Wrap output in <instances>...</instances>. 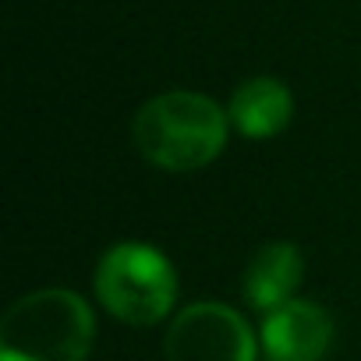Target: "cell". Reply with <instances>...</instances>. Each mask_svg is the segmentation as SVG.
Here are the masks:
<instances>
[{
  "label": "cell",
  "mask_w": 361,
  "mask_h": 361,
  "mask_svg": "<svg viewBox=\"0 0 361 361\" xmlns=\"http://www.w3.org/2000/svg\"><path fill=\"white\" fill-rule=\"evenodd\" d=\"M227 114L199 92H163L131 124L138 152L159 170H199L227 145Z\"/></svg>",
  "instance_id": "1"
},
{
  "label": "cell",
  "mask_w": 361,
  "mask_h": 361,
  "mask_svg": "<svg viewBox=\"0 0 361 361\" xmlns=\"http://www.w3.org/2000/svg\"><path fill=\"white\" fill-rule=\"evenodd\" d=\"M92 333V308L75 290H32L0 319V361H85Z\"/></svg>",
  "instance_id": "2"
},
{
  "label": "cell",
  "mask_w": 361,
  "mask_h": 361,
  "mask_svg": "<svg viewBox=\"0 0 361 361\" xmlns=\"http://www.w3.org/2000/svg\"><path fill=\"white\" fill-rule=\"evenodd\" d=\"M96 298L128 326H156L177 301V273L152 245L121 241L96 266Z\"/></svg>",
  "instance_id": "3"
},
{
  "label": "cell",
  "mask_w": 361,
  "mask_h": 361,
  "mask_svg": "<svg viewBox=\"0 0 361 361\" xmlns=\"http://www.w3.org/2000/svg\"><path fill=\"white\" fill-rule=\"evenodd\" d=\"M163 350L166 361H255V333L234 308L199 301L173 315Z\"/></svg>",
  "instance_id": "4"
},
{
  "label": "cell",
  "mask_w": 361,
  "mask_h": 361,
  "mask_svg": "<svg viewBox=\"0 0 361 361\" xmlns=\"http://www.w3.org/2000/svg\"><path fill=\"white\" fill-rule=\"evenodd\" d=\"M333 343V319L315 301H287L262 322L269 361H319Z\"/></svg>",
  "instance_id": "5"
},
{
  "label": "cell",
  "mask_w": 361,
  "mask_h": 361,
  "mask_svg": "<svg viewBox=\"0 0 361 361\" xmlns=\"http://www.w3.org/2000/svg\"><path fill=\"white\" fill-rule=\"evenodd\" d=\"M290 114H294L290 89L283 82L269 78V75L241 82L234 89V96H231V106H227L231 124L245 138H273V135H280L290 124Z\"/></svg>",
  "instance_id": "6"
},
{
  "label": "cell",
  "mask_w": 361,
  "mask_h": 361,
  "mask_svg": "<svg viewBox=\"0 0 361 361\" xmlns=\"http://www.w3.org/2000/svg\"><path fill=\"white\" fill-rule=\"evenodd\" d=\"M305 276V259L298 245L290 241H269L255 252L245 273V298L252 308L273 312L287 301H294V290Z\"/></svg>",
  "instance_id": "7"
}]
</instances>
